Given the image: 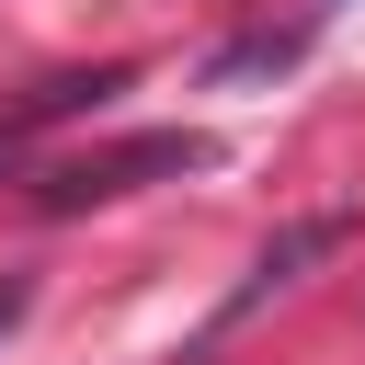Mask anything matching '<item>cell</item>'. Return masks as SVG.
<instances>
[{
	"instance_id": "cell-1",
	"label": "cell",
	"mask_w": 365,
	"mask_h": 365,
	"mask_svg": "<svg viewBox=\"0 0 365 365\" xmlns=\"http://www.w3.org/2000/svg\"><path fill=\"white\" fill-rule=\"evenodd\" d=\"M205 160H217V148H205V137H182V125H171V137H125V148H103V160L80 148V160L34 171V205H46V217H80V205H114V194H137L148 171H205Z\"/></svg>"
},
{
	"instance_id": "cell-2",
	"label": "cell",
	"mask_w": 365,
	"mask_h": 365,
	"mask_svg": "<svg viewBox=\"0 0 365 365\" xmlns=\"http://www.w3.org/2000/svg\"><path fill=\"white\" fill-rule=\"evenodd\" d=\"M342 240H354V217H342V205H319V217H297V228H274V240H262V251H251V274H240V285H228V308H217V319H205V342H228V331H240V319H251V308H274V297H285V285H297V274H308V262H331V251H342Z\"/></svg>"
},
{
	"instance_id": "cell-3",
	"label": "cell",
	"mask_w": 365,
	"mask_h": 365,
	"mask_svg": "<svg viewBox=\"0 0 365 365\" xmlns=\"http://www.w3.org/2000/svg\"><path fill=\"white\" fill-rule=\"evenodd\" d=\"M103 91H125V68H68V80H46V91H23L11 114H0V171L57 125V114H80V103H103Z\"/></svg>"
},
{
	"instance_id": "cell-4",
	"label": "cell",
	"mask_w": 365,
	"mask_h": 365,
	"mask_svg": "<svg viewBox=\"0 0 365 365\" xmlns=\"http://www.w3.org/2000/svg\"><path fill=\"white\" fill-rule=\"evenodd\" d=\"M23 308H34V274H0V342L23 331Z\"/></svg>"
}]
</instances>
